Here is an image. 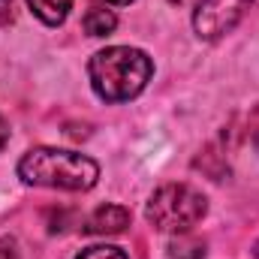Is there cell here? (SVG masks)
<instances>
[{
  "mask_svg": "<svg viewBox=\"0 0 259 259\" xmlns=\"http://www.w3.org/2000/svg\"><path fill=\"white\" fill-rule=\"evenodd\" d=\"M256 259H259V241H256Z\"/></svg>",
  "mask_w": 259,
  "mask_h": 259,
  "instance_id": "15",
  "label": "cell"
},
{
  "mask_svg": "<svg viewBox=\"0 0 259 259\" xmlns=\"http://www.w3.org/2000/svg\"><path fill=\"white\" fill-rule=\"evenodd\" d=\"M127 226H130V211L124 205H100L84 220L88 235H121Z\"/></svg>",
  "mask_w": 259,
  "mask_h": 259,
  "instance_id": "5",
  "label": "cell"
},
{
  "mask_svg": "<svg viewBox=\"0 0 259 259\" xmlns=\"http://www.w3.org/2000/svg\"><path fill=\"white\" fill-rule=\"evenodd\" d=\"M81 24H84L88 36H109L118 27V18H115V12H109L103 6H94V9H88V15H84Z\"/></svg>",
  "mask_w": 259,
  "mask_h": 259,
  "instance_id": "7",
  "label": "cell"
},
{
  "mask_svg": "<svg viewBox=\"0 0 259 259\" xmlns=\"http://www.w3.org/2000/svg\"><path fill=\"white\" fill-rule=\"evenodd\" d=\"M6 142H9V127H6V121L0 118V151L6 148Z\"/></svg>",
  "mask_w": 259,
  "mask_h": 259,
  "instance_id": "12",
  "label": "cell"
},
{
  "mask_svg": "<svg viewBox=\"0 0 259 259\" xmlns=\"http://www.w3.org/2000/svg\"><path fill=\"white\" fill-rule=\"evenodd\" d=\"M208 199L190 184H166L151 196L145 217L160 232H187L205 217Z\"/></svg>",
  "mask_w": 259,
  "mask_h": 259,
  "instance_id": "3",
  "label": "cell"
},
{
  "mask_svg": "<svg viewBox=\"0 0 259 259\" xmlns=\"http://www.w3.org/2000/svg\"><path fill=\"white\" fill-rule=\"evenodd\" d=\"M15 18V0H0V27Z\"/></svg>",
  "mask_w": 259,
  "mask_h": 259,
  "instance_id": "10",
  "label": "cell"
},
{
  "mask_svg": "<svg viewBox=\"0 0 259 259\" xmlns=\"http://www.w3.org/2000/svg\"><path fill=\"white\" fill-rule=\"evenodd\" d=\"M27 6L49 24V27H58L64 24L69 9H72V0H27Z\"/></svg>",
  "mask_w": 259,
  "mask_h": 259,
  "instance_id": "6",
  "label": "cell"
},
{
  "mask_svg": "<svg viewBox=\"0 0 259 259\" xmlns=\"http://www.w3.org/2000/svg\"><path fill=\"white\" fill-rule=\"evenodd\" d=\"M18 178L33 187L52 190H91L100 181V166L75 151L61 148H33L18 163Z\"/></svg>",
  "mask_w": 259,
  "mask_h": 259,
  "instance_id": "2",
  "label": "cell"
},
{
  "mask_svg": "<svg viewBox=\"0 0 259 259\" xmlns=\"http://www.w3.org/2000/svg\"><path fill=\"white\" fill-rule=\"evenodd\" d=\"M169 3H172V6H184L187 0H169Z\"/></svg>",
  "mask_w": 259,
  "mask_h": 259,
  "instance_id": "14",
  "label": "cell"
},
{
  "mask_svg": "<svg viewBox=\"0 0 259 259\" xmlns=\"http://www.w3.org/2000/svg\"><path fill=\"white\" fill-rule=\"evenodd\" d=\"M253 0H202L193 15V27L202 39H220L229 33Z\"/></svg>",
  "mask_w": 259,
  "mask_h": 259,
  "instance_id": "4",
  "label": "cell"
},
{
  "mask_svg": "<svg viewBox=\"0 0 259 259\" xmlns=\"http://www.w3.org/2000/svg\"><path fill=\"white\" fill-rule=\"evenodd\" d=\"M151 72H154L151 58L142 49H130V46L103 49L88 64L91 88L106 103H127L133 97H139L145 91Z\"/></svg>",
  "mask_w": 259,
  "mask_h": 259,
  "instance_id": "1",
  "label": "cell"
},
{
  "mask_svg": "<svg viewBox=\"0 0 259 259\" xmlns=\"http://www.w3.org/2000/svg\"><path fill=\"white\" fill-rule=\"evenodd\" d=\"M75 259H127V253L121 247H112V244H94V247L81 250Z\"/></svg>",
  "mask_w": 259,
  "mask_h": 259,
  "instance_id": "9",
  "label": "cell"
},
{
  "mask_svg": "<svg viewBox=\"0 0 259 259\" xmlns=\"http://www.w3.org/2000/svg\"><path fill=\"white\" fill-rule=\"evenodd\" d=\"M100 3H109V6H130L133 0H100Z\"/></svg>",
  "mask_w": 259,
  "mask_h": 259,
  "instance_id": "13",
  "label": "cell"
},
{
  "mask_svg": "<svg viewBox=\"0 0 259 259\" xmlns=\"http://www.w3.org/2000/svg\"><path fill=\"white\" fill-rule=\"evenodd\" d=\"M0 259H18V247L12 238H0Z\"/></svg>",
  "mask_w": 259,
  "mask_h": 259,
  "instance_id": "11",
  "label": "cell"
},
{
  "mask_svg": "<svg viewBox=\"0 0 259 259\" xmlns=\"http://www.w3.org/2000/svg\"><path fill=\"white\" fill-rule=\"evenodd\" d=\"M205 253V247H202V241H172L169 244V256L172 259H202Z\"/></svg>",
  "mask_w": 259,
  "mask_h": 259,
  "instance_id": "8",
  "label": "cell"
}]
</instances>
